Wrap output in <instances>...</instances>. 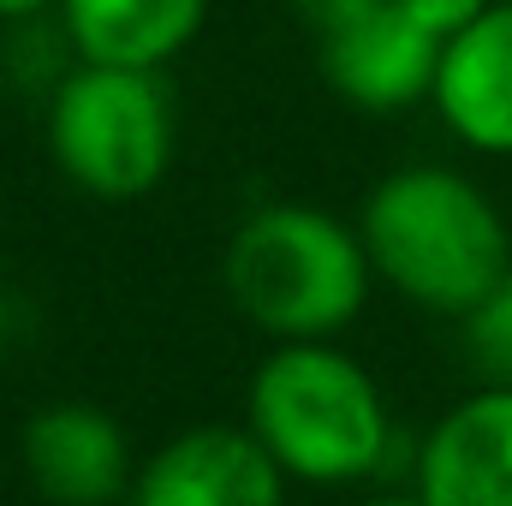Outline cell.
<instances>
[{
    "label": "cell",
    "instance_id": "obj_1",
    "mask_svg": "<svg viewBox=\"0 0 512 506\" xmlns=\"http://www.w3.org/2000/svg\"><path fill=\"white\" fill-rule=\"evenodd\" d=\"M358 233L376 280L435 316H471L512 268V233L459 167H399L364 197Z\"/></svg>",
    "mask_w": 512,
    "mask_h": 506
},
{
    "label": "cell",
    "instance_id": "obj_9",
    "mask_svg": "<svg viewBox=\"0 0 512 506\" xmlns=\"http://www.w3.org/2000/svg\"><path fill=\"white\" fill-rule=\"evenodd\" d=\"M435 114L483 155H512V0H489L447 36L435 72Z\"/></svg>",
    "mask_w": 512,
    "mask_h": 506
},
{
    "label": "cell",
    "instance_id": "obj_11",
    "mask_svg": "<svg viewBox=\"0 0 512 506\" xmlns=\"http://www.w3.org/2000/svg\"><path fill=\"white\" fill-rule=\"evenodd\" d=\"M465 352L483 381H507L512 387V268L507 280L465 316Z\"/></svg>",
    "mask_w": 512,
    "mask_h": 506
},
{
    "label": "cell",
    "instance_id": "obj_8",
    "mask_svg": "<svg viewBox=\"0 0 512 506\" xmlns=\"http://www.w3.org/2000/svg\"><path fill=\"white\" fill-rule=\"evenodd\" d=\"M417 495L429 506H512V387L489 381L417 441Z\"/></svg>",
    "mask_w": 512,
    "mask_h": 506
},
{
    "label": "cell",
    "instance_id": "obj_12",
    "mask_svg": "<svg viewBox=\"0 0 512 506\" xmlns=\"http://www.w3.org/2000/svg\"><path fill=\"white\" fill-rule=\"evenodd\" d=\"M42 6H60V0H0V18H36Z\"/></svg>",
    "mask_w": 512,
    "mask_h": 506
},
{
    "label": "cell",
    "instance_id": "obj_6",
    "mask_svg": "<svg viewBox=\"0 0 512 506\" xmlns=\"http://www.w3.org/2000/svg\"><path fill=\"white\" fill-rule=\"evenodd\" d=\"M316 36H322V78L334 84L340 102H352L364 114H405L435 96L447 42L429 24H417L411 12L376 6V12L340 18Z\"/></svg>",
    "mask_w": 512,
    "mask_h": 506
},
{
    "label": "cell",
    "instance_id": "obj_13",
    "mask_svg": "<svg viewBox=\"0 0 512 506\" xmlns=\"http://www.w3.org/2000/svg\"><path fill=\"white\" fill-rule=\"evenodd\" d=\"M364 506H429V501H423V495L411 489V495H370Z\"/></svg>",
    "mask_w": 512,
    "mask_h": 506
},
{
    "label": "cell",
    "instance_id": "obj_7",
    "mask_svg": "<svg viewBox=\"0 0 512 506\" xmlns=\"http://www.w3.org/2000/svg\"><path fill=\"white\" fill-rule=\"evenodd\" d=\"M18 453L30 489L48 506H114L131 495L137 477L120 417L84 399L42 405L18 435Z\"/></svg>",
    "mask_w": 512,
    "mask_h": 506
},
{
    "label": "cell",
    "instance_id": "obj_3",
    "mask_svg": "<svg viewBox=\"0 0 512 506\" xmlns=\"http://www.w3.org/2000/svg\"><path fill=\"white\" fill-rule=\"evenodd\" d=\"M227 298L274 340H334L370 304L364 233L310 203H262L227 239Z\"/></svg>",
    "mask_w": 512,
    "mask_h": 506
},
{
    "label": "cell",
    "instance_id": "obj_4",
    "mask_svg": "<svg viewBox=\"0 0 512 506\" xmlns=\"http://www.w3.org/2000/svg\"><path fill=\"white\" fill-rule=\"evenodd\" d=\"M48 155L96 203L149 197L173 167V102L161 72L78 60L48 96Z\"/></svg>",
    "mask_w": 512,
    "mask_h": 506
},
{
    "label": "cell",
    "instance_id": "obj_10",
    "mask_svg": "<svg viewBox=\"0 0 512 506\" xmlns=\"http://www.w3.org/2000/svg\"><path fill=\"white\" fill-rule=\"evenodd\" d=\"M66 42L96 66L161 72L209 24V0H60Z\"/></svg>",
    "mask_w": 512,
    "mask_h": 506
},
{
    "label": "cell",
    "instance_id": "obj_2",
    "mask_svg": "<svg viewBox=\"0 0 512 506\" xmlns=\"http://www.w3.org/2000/svg\"><path fill=\"white\" fill-rule=\"evenodd\" d=\"M245 423L286 477L316 489L382 477L399 435L376 376L328 340H280L256 364Z\"/></svg>",
    "mask_w": 512,
    "mask_h": 506
},
{
    "label": "cell",
    "instance_id": "obj_5",
    "mask_svg": "<svg viewBox=\"0 0 512 506\" xmlns=\"http://www.w3.org/2000/svg\"><path fill=\"white\" fill-rule=\"evenodd\" d=\"M126 506H286V471L251 423H197L137 465Z\"/></svg>",
    "mask_w": 512,
    "mask_h": 506
}]
</instances>
